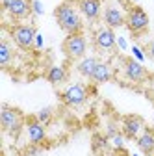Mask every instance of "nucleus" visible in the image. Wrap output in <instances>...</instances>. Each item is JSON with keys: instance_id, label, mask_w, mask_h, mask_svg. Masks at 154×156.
<instances>
[{"instance_id": "f257e3e1", "label": "nucleus", "mask_w": 154, "mask_h": 156, "mask_svg": "<svg viewBox=\"0 0 154 156\" xmlns=\"http://www.w3.org/2000/svg\"><path fill=\"white\" fill-rule=\"evenodd\" d=\"M54 19L58 26H60L67 35L71 34H80L84 30V21H82V13L72 2L65 0L54 9Z\"/></svg>"}, {"instance_id": "f03ea898", "label": "nucleus", "mask_w": 154, "mask_h": 156, "mask_svg": "<svg viewBox=\"0 0 154 156\" xmlns=\"http://www.w3.org/2000/svg\"><path fill=\"white\" fill-rule=\"evenodd\" d=\"M0 123H2V128H4L6 134L17 138V136L21 134V130H23L26 119H24V115H23L21 110L4 104L2 110H0Z\"/></svg>"}, {"instance_id": "7ed1b4c3", "label": "nucleus", "mask_w": 154, "mask_h": 156, "mask_svg": "<svg viewBox=\"0 0 154 156\" xmlns=\"http://www.w3.org/2000/svg\"><path fill=\"white\" fill-rule=\"evenodd\" d=\"M124 26L134 34V35H139L143 32H147L149 28V15L143 8L139 6H132L128 11H126V23Z\"/></svg>"}, {"instance_id": "20e7f679", "label": "nucleus", "mask_w": 154, "mask_h": 156, "mask_svg": "<svg viewBox=\"0 0 154 156\" xmlns=\"http://www.w3.org/2000/svg\"><path fill=\"white\" fill-rule=\"evenodd\" d=\"M63 52L67 54L69 60H78V58H86L87 52V39L86 35L80 34H71L63 41Z\"/></svg>"}, {"instance_id": "39448f33", "label": "nucleus", "mask_w": 154, "mask_h": 156, "mask_svg": "<svg viewBox=\"0 0 154 156\" xmlns=\"http://www.w3.org/2000/svg\"><path fill=\"white\" fill-rule=\"evenodd\" d=\"M35 35H37V30L30 24H17L11 30V39L23 50H30L35 45Z\"/></svg>"}, {"instance_id": "423d86ee", "label": "nucleus", "mask_w": 154, "mask_h": 156, "mask_svg": "<svg viewBox=\"0 0 154 156\" xmlns=\"http://www.w3.org/2000/svg\"><path fill=\"white\" fill-rule=\"evenodd\" d=\"M61 101L69 108H80L87 101V87L84 84H71L63 93H61Z\"/></svg>"}, {"instance_id": "0eeeda50", "label": "nucleus", "mask_w": 154, "mask_h": 156, "mask_svg": "<svg viewBox=\"0 0 154 156\" xmlns=\"http://www.w3.org/2000/svg\"><path fill=\"white\" fill-rule=\"evenodd\" d=\"M95 47L102 52H111L117 47V37H115L113 28L110 26H102L95 32Z\"/></svg>"}, {"instance_id": "6e6552de", "label": "nucleus", "mask_w": 154, "mask_h": 156, "mask_svg": "<svg viewBox=\"0 0 154 156\" xmlns=\"http://www.w3.org/2000/svg\"><path fill=\"white\" fill-rule=\"evenodd\" d=\"M145 130V121L139 115H124L123 117V134L128 140H138V136Z\"/></svg>"}, {"instance_id": "1a4fd4ad", "label": "nucleus", "mask_w": 154, "mask_h": 156, "mask_svg": "<svg viewBox=\"0 0 154 156\" xmlns=\"http://www.w3.org/2000/svg\"><path fill=\"white\" fill-rule=\"evenodd\" d=\"M124 76L128 78L130 82L139 84V82L147 80L149 73H147V69L141 65V62L134 60V58H126V60H124Z\"/></svg>"}, {"instance_id": "9d476101", "label": "nucleus", "mask_w": 154, "mask_h": 156, "mask_svg": "<svg viewBox=\"0 0 154 156\" xmlns=\"http://www.w3.org/2000/svg\"><path fill=\"white\" fill-rule=\"evenodd\" d=\"M78 9H80L82 17H86L89 23H95L100 19L102 2L100 0H78Z\"/></svg>"}, {"instance_id": "9b49d317", "label": "nucleus", "mask_w": 154, "mask_h": 156, "mask_svg": "<svg viewBox=\"0 0 154 156\" xmlns=\"http://www.w3.org/2000/svg\"><path fill=\"white\" fill-rule=\"evenodd\" d=\"M26 136H28V141L32 145H39L47 140V130H45V125L39 123L33 117V119H28L26 121Z\"/></svg>"}, {"instance_id": "f8f14e48", "label": "nucleus", "mask_w": 154, "mask_h": 156, "mask_svg": "<svg viewBox=\"0 0 154 156\" xmlns=\"http://www.w3.org/2000/svg\"><path fill=\"white\" fill-rule=\"evenodd\" d=\"M102 17H104L106 26H110V28H121V26H124V23H126V15H124L119 8H115V6H108V8L104 9Z\"/></svg>"}, {"instance_id": "ddd939ff", "label": "nucleus", "mask_w": 154, "mask_h": 156, "mask_svg": "<svg viewBox=\"0 0 154 156\" xmlns=\"http://www.w3.org/2000/svg\"><path fill=\"white\" fill-rule=\"evenodd\" d=\"M32 2L33 0H15V2L9 6L8 13L15 19V21H23V19H26V17H30L33 13Z\"/></svg>"}, {"instance_id": "4468645a", "label": "nucleus", "mask_w": 154, "mask_h": 156, "mask_svg": "<svg viewBox=\"0 0 154 156\" xmlns=\"http://www.w3.org/2000/svg\"><path fill=\"white\" fill-rule=\"evenodd\" d=\"M138 149L147 154V156H152L154 154V130H149L145 128L139 136H138Z\"/></svg>"}, {"instance_id": "2eb2a0df", "label": "nucleus", "mask_w": 154, "mask_h": 156, "mask_svg": "<svg viewBox=\"0 0 154 156\" xmlns=\"http://www.w3.org/2000/svg\"><path fill=\"white\" fill-rule=\"evenodd\" d=\"M111 78H113V69H111V65L106 63V62H99L97 69H95V73H93V76H91V80H93L95 84H106V82L111 80Z\"/></svg>"}, {"instance_id": "dca6fc26", "label": "nucleus", "mask_w": 154, "mask_h": 156, "mask_svg": "<svg viewBox=\"0 0 154 156\" xmlns=\"http://www.w3.org/2000/svg\"><path fill=\"white\" fill-rule=\"evenodd\" d=\"M97 65H99V60L95 56H86V58L80 60V63L76 65V71H78L82 76H86V78H91L95 69H97Z\"/></svg>"}, {"instance_id": "f3484780", "label": "nucleus", "mask_w": 154, "mask_h": 156, "mask_svg": "<svg viewBox=\"0 0 154 156\" xmlns=\"http://www.w3.org/2000/svg\"><path fill=\"white\" fill-rule=\"evenodd\" d=\"M47 78H48V82H50V84L60 86V84H63V82L67 80V73H65V69H63V67L54 65V67H50V69H48Z\"/></svg>"}, {"instance_id": "a211bd4d", "label": "nucleus", "mask_w": 154, "mask_h": 156, "mask_svg": "<svg viewBox=\"0 0 154 156\" xmlns=\"http://www.w3.org/2000/svg\"><path fill=\"white\" fill-rule=\"evenodd\" d=\"M13 60V50H11V45L8 39H2L0 41V67H8L9 62Z\"/></svg>"}, {"instance_id": "6ab92c4d", "label": "nucleus", "mask_w": 154, "mask_h": 156, "mask_svg": "<svg viewBox=\"0 0 154 156\" xmlns=\"http://www.w3.org/2000/svg\"><path fill=\"white\" fill-rule=\"evenodd\" d=\"M108 138L111 140V145L115 149H123L124 147V134L123 132H117V128H115L113 125L108 128Z\"/></svg>"}, {"instance_id": "aec40b11", "label": "nucleus", "mask_w": 154, "mask_h": 156, "mask_svg": "<svg viewBox=\"0 0 154 156\" xmlns=\"http://www.w3.org/2000/svg\"><path fill=\"white\" fill-rule=\"evenodd\" d=\"M52 117H54V110L52 108H41L39 112L35 113V119L39 121V123H43V125H48L50 121H52Z\"/></svg>"}, {"instance_id": "412c9836", "label": "nucleus", "mask_w": 154, "mask_h": 156, "mask_svg": "<svg viewBox=\"0 0 154 156\" xmlns=\"http://www.w3.org/2000/svg\"><path fill=\"white\" fill-rule=\"evenodd\" d=\"M108 136H100V134H97L93 138V149L97 151V152H100V151H104L106 147H108Z\"/></svg>"}, {"instance_id": "4be33fe9", "label": "nucleus", "mask_w": 154, "mask_h": 156, "mask_svg": "<svg viewBox=\"0 0 154 156\" xmlns=\"http://www.w3.org/2000/svg\"><path fill=\"white\" fill-rule=\"evenodd\" d=\"M132 54H134V60H138V62H143L145 60V52L138 45H132Z\"/></svg>"}, {"instance_id": "5701e85b", "label": "nucleus", "mask_w": 154, "mask_h": 156, "mask_svg": "<svg viewBox=\"0 0 154 156\" xmlns=\"http://www.w3.org/2000/svg\"><path fill=\"white\" fill-rule=\"evenodd\" d=\"M32 9H33V15H43L45 13V8L41 4V0H33V2H32Z\"/></svg>"}, {"instance_id": "b1692460", "label": "nucleus", "mask_w": 154, "mask_h": 156, "mask_svg": "<svg viewBox=\"0 0 154 156\" xmlns=\"http://www.w3.org/2000/svg\"><path fill=\"white\" fill-rule=\"evenodd\" d=\"M145 54H149V58L154 62V37L149 41V45H147V50H145Z\"/></svg>"}, {"instance_id": "393cba45", "label": "nucleus", "mask_w": 154, "mask_h": 156, "mask_svg": "<svg viewBox=\"0 0 154 156\" xmlns=\"http://www.w3.org/2000/svg\"><path fill=\"white\" fill-rule=\"evenodd\" d=\"M35 48H43L45 47V37L39 34V32H37V35H35V45H33Z\"/></svg>"}, {"instance_id": "a878e982", "label": "nucleus", "mask_w": 154, "mask_h": 156, "mask_svg": "<svg viewBox=\"0 0 154 156\" xmlns=\"http://www.w3.org/2000/svg\"><path fill=\"white\" fill-rule=\"evenodd\" d=\"M117 45H119V48H121V50H124V48H126V41H124V37H117Z\"/></svg>"}, {"instance_id": "bb28decb", "label": "nucleus", "mask_w": 154, "mask_h": 156, "mask_svg": "<svg viewBox=\"0 0 154 156\" xmlns=\"http://www.w3.org/2000/svg\"><path fill=\"white\" fill-rule=\"evenodd\" d=\"M13 2H15V0H2V8L8 11V9H9V6H11Z\"/></svg>"}, {"instance_id": "cd10ccee", "label": "nucleus", "mask_w": 154, "mask_h": 156, "mask_svg": "<svg viewBox=\"0 0 154 156\" xmlns=\"http://www.w3.org/2000/svg\"><path fill=\"white\" fill-rule=\"evenodd\" d=\"M126 2H130V4H138L139 0H126Z\"/></svg>"}, {"instance_id": "c85d7f7f", "label": "nucleus", "mask_w": 154, "mask_h": 156, "mask_svg": "<svg viewBox=\"0 0 154 156\" xmlns=\"http://www.w3.org/2000/svg\"><path fill=\"white\" fill-rule=\"evenodd\" d=\"M134 156H139V154H134Z\"/></svg>"}, {"instance_id": "c756f323", "label": "nucleus", "mask_w": 154, "mask_h": 156, "mask_svg": "<svg viewBox=\"0 0 154 156\" xmlns=\"http://www.w3.org/2000/svg\"><path fill=\"white\" fill-rule=\"evenodd\" d=\"M152 156H154V154H152Z\"/></svg>"}]
</instances>
